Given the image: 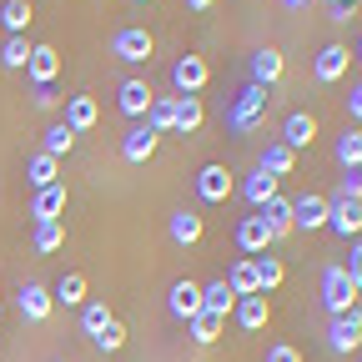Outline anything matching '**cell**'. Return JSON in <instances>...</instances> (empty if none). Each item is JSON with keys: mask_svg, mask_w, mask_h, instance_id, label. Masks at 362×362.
I'll use <instances>...</instances> for the list:
<instances>
[{"mask_svg": "<svg viewBox=\"0 0 362 362\" xmlns=\"http://www.w3.org/2000/svg\"><path fill=\"white\" fill-rule=\"evenodd\" d=\"M267 101H272V96H267V90L247 81V86L237 90V101H232V111H226V126H232L237 136H247V131H257V126L267 121Z\"/></svg>", "mask_w": 362, "mask_h": 362, "instance_id": "1", "label": "cell"}, {"mask_svg": "<svg viewBox=\"0 0 362 362\" xmlns=\"http://www.w3.org/2000/svg\"><path fill=\"white\" fill-rule=\"evenodd\" d=\"M357 292H362V287L347 277L337 262H332V267H322V307H327L332 317H347V312L357 307Z\"/></svg>", "mask_w": 362, "mask_h": 362, "instance_id": "2", "label": "cell"}, {"mask_svg": "<svg viewBox=\"0 0 362 362\" xmlns=\"http://www.w3.org/2000/svg\"><path fill=\"white\" fill-rule=\"evenodd\" d=\"M151 51H156V40H151L146 25H126V30L111 35V56H121V61H131V66L151 61Z\"/></svg>", "mask_w": 362, "mask_h": 362, "instance_id": "3", "label": "cell"}, {"mask_svg": "<svg viewBox=\"0 0 362 362\" xmlns=\"http://www.w3.org/2000/svg\"><path fill=\"white\" fill-rule=\"evenodd\" d=\"M206 81H211L206 56H181V61L171 66V86H176V96H202Z\"/></svg>", "mask_w": 362, "mask_h": 362, "instance_id": "4", "label": "cell"}, {"mask_svg": "<svg viewBox=\"0 0 362 362\" xmlns=\"http://www.w3.org/2000/svg\"><path fill=\"white\" fill-rule=\"evenodd\" d=\"M317 226H327V197L317 192L292 197V232H317Z\"/></svg>", "mask_w": 362, "mask_h": 362, "instance_id": "5", "label": "cell"}, {"mask_svg": "<svg viewBox=\"0 0 362 362\" xmlns=\"http://www.w3.org/2000/svg\"><path fill=\"white\" fill-rule=\"evenodd\" d=\"M327 347H332V352H357V347H362V307H352L347 317H332Z\"/></svg>", "mask_w": 362, "mask_h": 362, "instance_id": "6", "label": "cell"}, {"mask_svg": "<svg viewBox=\"0 0 362 362\" xmlns=\"http://www.w3.org/2000/svg\"><path fill=\"white\" fill-rule=\"evenodd\" d=\"M16 302H21V317H25V322H45V317L56 312V297H51V287H40V282H21Z\"/></svg>", "mask_w": 362, "mask_h": 362, "instance_id": "7", "label": "cell"}, {"mask_svg": "<svg viewBox=\"0 0 362 362\" xmlns=\"http://www.w3.org/2000/svg\"><path fill=\"white\" fill-rule=\"evenodd\" d=\"M327 226H332L337 237H357V232H362V202L332 197V202H327Z\"/></svg>", "mask_w": 362, "mask_h": 362, "instance_id": "8", "label": "cell"}, {"mask_svg": "<svg viewBox=\"0 0 362 362\" xmlns=\"http://www.w3.org/2000/svg\"><path fill=\"white\" fill-rule=\"evenodd\" d=\"M156 141H161V136L141 121V126H131V131L121 136V156H126L131 166H141V161H151V156H156Z\"/></svg>", "mask_w": 362, "mask_h": 362, "instance_id": "9", "label": "cell"}, {"mask_svg": "<svg viewBox=\"0 0 362 362\" xmlns=\"http://www.w3.org/2000/svg\"><path fill=\"white\" fill-rule=\"evenodd\" d=\"M151 101H156V96H151V86H146V81H136V76H131V81H121V90H116V106H121L131 121H146Z\"/></svg>", "mask_w": 362, "mask_h": 362, "instance_id": "10", "label": "cell"}, {"mask_svg": "<svg viewBox=\"0 0 362 362\" xmlns=\"http://www.w3.org/2000/svg\"><path fill=\"white\" fill-rule=\"evenodd\" d=\"M25 76H30L35 86H56V76H61V51H56V45H30Z\"/></svg>", "mask_w": 362, "mask_h": 362, "instance_id": "11", "label": "cell"}, {"mask_svg": "<svg viewBox=\"0 0 362 362\" xmlns=\"http://www.w3.org/2000/svg\"><path fill=\"white\" fill-rule=\"evenodd\" d=\"M197 197H202V202H226V197H232V171H226L221 161L202 166V171H197Z\"/></svg>", "mask_w": 362, "mask_h": 362, "instance_id": "12", "label": "cell"}, {"mask_svg": "<svg viewBox=\"0 0 362 362\" xmlns=\"http://www.w3.org/2000/svg\"><path fill=\"white\" fill-rule=\"evenodd\" d=\"M312 76L322 81V86H332V81H342L347 76V45H337V40H327L322 51H317V61H312Z\"/></svg>", "mask_w": 362, "mask_h": 362, "instance_id": "13", "label": "cell"}, {"mask_svg": "<svg viewBox=\"0 0 362 362\" xmlns=\"http://www.w3.org/2000/svg\"><path fill=\"white\" fill-rule=\"evenodd\" d=\"M166 232H171V242H176V247H197V242H202V232H206V221H202L197 211L181 206V211H171V216H166Z\"/></svg>", "mask_w": 362, "mask_h": 362, "instance_id": "14", "label": "cell"}, {"mask_svg": "<svg viewBox=\"0 0 362 362\" xmlns=\"http://www.w3.org/2000/svg\"><path fill=\"white\" fill-rule=\"evenodd\" d=\"M282 71H287V61H282V51H272V45H262V51L252 56V86H262V90L277 86Z\"/></svg>", "mask_w": 362, "mask_h": 362, "instance_id": "15", "label": "cell"}, {"mask_svg": "<svg viewBox=\"0 0 362 362\" xmlns=\"http://www.w3.org/2000/svg\"><path fill=\"white\" fill-rule=\"evenodd\" d=\"M282 146H292V151H302V146H312L317 141V116H307V111H292L287 121H282V136H277Z\"/></svg>", "mask_w": 362, "mask_h": 362, "instance_id": "16", "label": "cell"}, {"mask_svg": "<svg viewBox=\"0 0 362 362\" xmlns=\"http://www.w3.org/2000/svg\"><path fill=\"white\" fill-rule=\"evenodd\" d=\"M232 317H237V327H242V332H262V327H267V317H272V302H267L262 292H257V297H237Z\"/></svg>", "mask_w": 362, "mask_h": 362, "instance_id": "17", "label": "cell"}, {"mask_svg": "<svg viewBox=\"0 0 362 362\" xmlns=\"http://www.w3.org/2000/svg\"><path fill=\"white\" fill-rule=\"evenodd\" d=\"M166 307H171V317L192 322V317L202 312V287H197V282H171V292H166Z\"/></svg>", "mask_w": 362, "mask_h": 362, "instance_id": "18", "label": "cell"}, {"mask_svg": "<svg viewBox=\"0 0 362 362\" xmlns=\"http://www.w3.org/2000/svg\"><path fill=\"white\" fill-rule=\"evenodd\" d=\"M237 247H242L247 257H262V252L272 247V232H267L262 216H242V221H237Z\"/></svg>", "mask_w": 362, "mask_h": 362, "instance_id": "19", "label": "cell"}, {"mask_svg": "<svg viewBox=\"0 0 362 362\" xmlns=\"http://www.w3.org/2000/svg\"><path fill=\"white\" fill-rule=\"evenodd\" d=\"M101 121V106H96V96H66V126L81 136V131H90Z\"/></svg>", "mask_w": 362, "mask_h": 362, "instance_id": "20", "label": "cell"}, {"mask_svg": "<svg viewBox=\"0 0 362 362\" xmlns=\"http://www.w3.org/2000/svg\"><path fill=\"white\" fill-rule=\"evenodd\" d=\"M30 216H35V221H61V216H66V187H61V181H56V187H45V192H35Z\"/></svg>", "mask_w": 362, "mask_h": 362, "instance_id": "21", "label": "cell"}, {"mask_svg": "<svg viewBox=\"0 0 362 362\" xmlns=\"http://www.w3.org/2000/svg\"><path fill=\"white\" fill-rule=\"evenodd\" d=\"M262 221H267V232H272V242H277V237H287L292 232V197H272L262 211H257Z\"/></svg>", "mask_w": 362, "mask_h": 362, "instance_id": "22", "label": "cell"}, {"mask_svg": "<svg viewBox=\"0 0 362 362\" xmlns=\"http://www.w3.org/2000/svg\"><path fill=\"white\" fill-rule=\"evenodd\" d=\"M202 121H206V106H202V96H176V121H171V131L192 136V131H202Z\"/></svg>", "mask_w": 362, "mask_h": 362, "instance_id": "23", "label": "cell"}, {"mask_svg": "<svg viewBox=\"0 0 362 362\" xmlns=\"http://www.w3.org/2000/svg\"><path fill=\"white\" fill-rule=\"evenodd\" d=\"M257 166H262L267 176H277V181H282V176H292L297 151H292V146H282V141H267V151H262V161H257Z\"/></svg>", "mask_w": 362, "mask_h": 362, "instance_id": "24", "label": "cell"}, {"mask_svg": "<svg viewBox=\"0 0 362 362\" xmlns=\"http://www.w3.org/2000/svg\"><path fill=\"white\" fill-rule=\"evenodd\" d=\"M242 197H247V206H257V211H262L272 197H277V176H267V171L257 166V171L242 181Z\"/></svg>", "mask_w": 362, "mask_h": 362, "instance_id": "25", "label": "cell"}, {"mask_svg": "<svg viewBox=\"0 0 362 362\" xmlns=\"http://www.w3.org/2000/svg\"><path fill=\"white\" fill-rule=\"evenodd\" d=\"M187 327H192V342H197V347H211V342L226 332V317H216V312H206V307H202Z\"/></svg>", "mask_w": 362, "mask_h": 362, "instance_id": "26", "label": "cell"}, {"mask_svg": "<svg viewBox=\"0 0 362 362\" xmlns=\"http://www.w3.org/2000/svg\"><path fill=\"white\" fill-rule=\"evenodd\" d=\"M252 267H257V287H262V297H267V292H277V287H282V277H287L282 257H272V252L252 257Z\"/></svg>", "mask_w": 362, "mask_h": 362, "instance_id": "27", "label": "cell"}, {"mask_svg": "<svg viewBox=\"0 0 362 362\" xmlns=\"http://www.w3.org/2000/svg\"><path fill=\"white\" fill-rule=\"evenodd\" d=\"M56 171H61V161H56V156H45V151H35V156L25 161V181H30L35 192L56 187Z\"/></svg>", "mask_w": 362, "mask_h": 362, "instance_id": "28", "label": "cell"}, {"mask_svg": "<svg viewBox=\"0 0 362 362\" xmlns=\"http://www.w3.org/2000/svg\"><path fill=\"white\" fill-rule=\"evenodd\" d=\"M226 287H232L237 297H257L262 287H257V267H252V257H242V262H232V272L221 277Z\"/></svg>", "mask_w": 362, "mask_h": 362, "instance_id": "29", "label": "cell"}, {"mask_svg": "<svg viewBox=\"0 0 362 362\" xmlns=\"http://www.w3.org/2000/svg\"><path fill=\"white\" fill-rule=\"evenodd\" d=\"M111 322H116V317H111V307H106V302H86V307H81V332H86L90 342H96Z\"/></svg>", "mask_w": 362, "mask_h": 362, "instance_id": "30", "label": "cell"}, {"mask_svg": "<svg viewBox=\"0 0 362 362\" xmlns=\"http://www.w3.org/2000/svg\"><path fill=\"white\" fill-rule=\"evenodd\" d=\"M202 307H206V312H216V317H232L237 292L226 287V282H206V287H202Z\"/></svg>", "mask_w": 362, "mask_h": 362, "instance_id": "31", "label": "cell"}, {"mask_svg": "<svg viewBox=\"0 0 362 362\" xmlns=\"http://www.w3.org/2000/svg\"><path fill=\"white\" fill-rule=\"evenodd\" d=\"M337 166L342 171H357L362 166V126H352V131L337 136Z\"/></svg>", "mask_w": 362, "mask_h": 362, "instance_id": "32", "label": "cell"}, {"mask_svg": "<svg viewBox=\"0 0 362 362\" xmlns=\"http://www.w3.org/2000/svg\"><path fill=\"white\" fill-rule=\"evenodd\" d=\"M51 297H56L61 307H86V277H81V272H66Z\"/></svg>", "mask_w": 362, "mask_h": 362, "instance_id": "33", "label": "cell"}, {"mask_svg": "<svg viewBox=\"0 0 362 362\" xmlns=\"http://www.w3.org/2000/svg\"><path fill=\"white\" fill-rule=\"evenodd\" d=\"M0 21H6L11 35H25V25L35 21V11H30V0H6V6H0Z\"/></svg>", "mask_w": 362, "mask_h": 362, "instance_id": "34", "label": "cell"}, {"mask_svg": "<svg viewBox=\"0 0 362 362\" xmlns=\"http://www.w3.org/2000/svg\"><path fill=\"white\" fill-rule=\"evenodd\" d=\"M30 242H35V252H61L66 247V226L61 221H35Z\"/></svg>", "mask_w": 362, "mask_h": 362, "instance_id": "35", "label": "cell"}, {"mask_svg": "<svg viewBox=\"0 0 362 362\" xmlns=\"http://www.w3.org/2000/svg\"><path fill=\"white\" fill-rule=\"evenodd\" d=\"M71 146H76V131H71L66 121H56L51 131H45V141H40V151H45V156H56V161H61Z\"/></svg>", "mask_w": 362, "mask_h": 362, "instance_id": "36", "label": "cell"}, {"mask_svg": "<svg viewBox=\"0 0 362 362\" xmlns=\"http://www.w3.org/2000/svg\"><path fill=\"white\" fill-rule=\"evenodd\" d=\"M171 121H176V96H156V101H151V111H146V126H151L156 136H166V131H171Z\"/></svg>", "mask_w": 362, "mask_h": 362, "instance_id": "37", "label": "cell"}, {"mask_svg": "<svg viewBox=\"0 0 362 362\" xmlns=\"http://www.w3.org/2000/svg\"><path fill=\"white\" fill-rule=\"evenodd\" d=\"M0 61H6L11 71H25V61H30V40H25V35H11L6 51H0Z\"/></svg>", "mask_w": 362, "mask_h": 362, "instance_id": "38", "label": "cell"}, {"mask_svg": "<svg viewBox=\"0 0 362 362\" xmlns=\"http://www.w3.org/2000/svg\"><path fill=\"white\" fill-rule=\"evenodd\" d=\"M96 347H101V352H121V347H126V327H121V322H111V327L96 337Z\"/></svg>", "mask_w": 362, "mask_h": 362, "instance_id": "39", "label": "cell"}, {"mask_svg": "<svg viewBox=\"0 0 362 362\" xmlns=\"http://www.w3.org/2000/svg\"><path fill=\"white\" fill-rule=\"evenodd\" d=\"M337 197L362 202V166H357V171H342V187H337Z\"/></svg>", "mask_w": 362, "mask_h": 362, "instance_id": "40", "label": "cell"}, {"mask_svg": "<svg viewBox=\"0 0 362 362\" xmlns=\"http://www.w3.org/2000/svg\"><path fill=\"white\" fill-rule=\"evenodd\" d=\"M267 362H302V352H297L292 342H272V347H267Z\"/></svg>", "mask_w": 362, "mask_h": 362, "instance_id": "41", "label": "cell"}, {"mask_svg": "<svg viewBox=\"0 0 362 362\" xmlns=\"http://www.w3.org/2000/svg\"><path fill=\"white\" fill-rule=\"evenodd\" d=\"M30 101H35V111H51V106H61V90H56V86H35Z\"/></svg>", "mask_w": 362, "mask_h": 362, "instance_id": "42", "label": "cell"}, {"mask_svg": "<svg viewBox=\"0 0 362 362\" xmlns=\"http://www.w3.org/2000/svg\"><path fill=\"white\" fill-rule=\"evenodd\" d=\"M342 272H347V277H352V282L362 287V242H357V247L347 252V262H342Z\"/></svg>", "mask_w": 362, "mask_h": 362, "instance_id": "43", "label": "cell"}, {"mask_svg": "<svg viewBox=\"0 0 362 362\" xmlns=\"http://www.w3.org/2000/svg\"><path fill=\"white\" fill-rule=\"evenodd\" d=\"M347 116H352V121H362V86H357L352 96H347Z\"/></svg>", "mask_w": 362, "mask_h": 362, "instance_id": "44", "label": "cell"}, {"mask_svg": "<svg viewBox=\"0 0 362 362\" xmlns=\"http://www.w3.org/2000/svg\"><path fill=\"white\" fill-rule=\"evenodd\" d=\"M216 0H187V11H211Z\"/></svg>", "mask_w": 362, "mask_h": 362, "instance_id": "45", "label": "cell"}, {"mask_svg": "<svg viewBox=\"0 0 362 362\" xmlns=\"http://www.w3.org/2000/svg\"><path fill=\"white\" fill-rule=\"evenodd\" d=\"M342 6H352V0H327V11H342Z\"/></svg>", "mask_w": 362, "mask_h": 362, "instance_id": "46", "label": "cell"}, {"mask_svg": "<svg viewBox=\"0 0 362 362\" xmlns=\"http://www.w3.org/2000/svg\"><path fill=\"white\" fill-rule=\"evenodd\" d=\"M287 6H312V0H287Z\"/></svg>", "mask_w": 362, "mask_h": 362, "instance_id": "47", "label": "cell"}, {"mask_svg": "<svg viewBox=\"0 0 362 362\" xmlns=\"http://www.w3.org/2000/svg\"><path fill=\"white\" fill-rule=\"evenodd\" d=\"M352 56H357V61H362V40H357V51H352Z\"/></svg>", "mask_w": 362, "mask_h": 362, "instance_id": "48", "label": "cell"}, {"mask_svg": "<svg viewBox=\"0 0 362 362\" xmlns=\"http://www.w3.org/2000/svg\"><path fill=\"white\" fill-rule=\"evenodd\" d=\"M136 6H146V0H136Z\"/></svg>", "mask_w": 362, "mask_h": 362, "instance_id": "49", "label": "cell"}]
</instances>
